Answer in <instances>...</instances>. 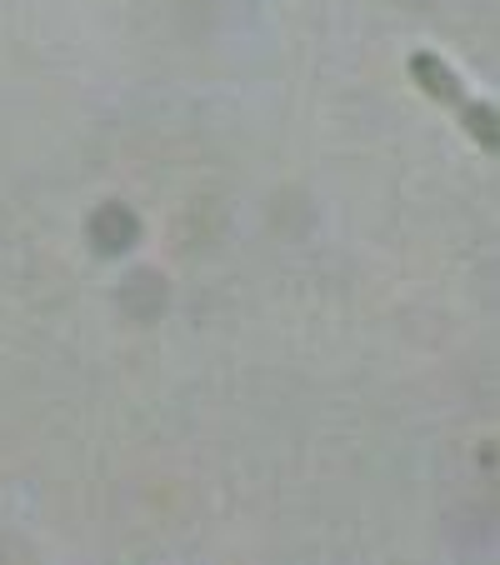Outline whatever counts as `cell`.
I'll use <instances>...</instances> for the list:
<instances>
[{"mask_svg": "<svg viewBox=\"0 0 500 565\" xmlns=\"http://www.w3.org/2000/svg\"><path fill=\"white\" fill-rule=\"evenodd\" d=\"M405 71H411L415 90L430 100H440V106L450 110V116L466 126V136H476L486 150H496V106L480 96H470V86L460 81L456 71H450L446 61H440L436 51H411V61H405Z\"/></svg>", "mask_w": 500, "mask_h": 565, "instance_id": "6da1fadb", "label": "cell"}]
</instances>
